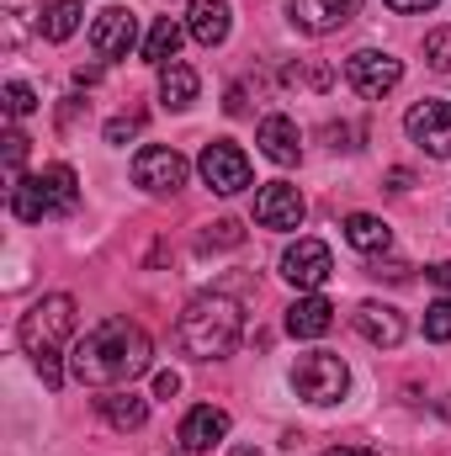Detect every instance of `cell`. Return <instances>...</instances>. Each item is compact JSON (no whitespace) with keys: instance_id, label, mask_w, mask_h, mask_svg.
Instances as JSON below:
<instances>
[{"instance_id":"1","label":"cell","mask_w":451,"mask_h":456,"mask_svg":"<svg viewBox=\"0 0 451 456\" xmlns=\"http://www.w3.org/2000/svg\"><path fill=\"white\" fill-rule=\"evenodd\" d=\"M154 361V345L144 335V324L133 319H102L91 335H80L70 350V377L86 387H127L133 377H144Z\"/></svg>"},{"instance_id":"2","label":"cell","mask_w":451,"mask_h":456,"mask_svg":"<svg viewBox=\"0 0 451 456\" xmlns=\"http://www.w3.org/2000/svg\"><path fill=\"white\" fill-rule=\"evenodd\" d=\"M70 335H75V297H70V292H48V297H37V303L21 314V324H16V340H21L27 355H32V366H37V377H43L48 393L64 387L59 345L70 340Z\"/></svg>"},{"instance_id":"3","label":"cell","mask_w":451,"mask_h":456,"mask_svg":"<svg viewBox=\"0 0 451 456\" xmlns=\"http://www.w3.org/2000/svg\"><path fill=\"white\" fill-rule=\"evenodd\" d=\"M176 340H181V350L192 361H224L244 340V314L224 292H202V297L186 303V314L176 324Z\"/></svg>"},{"instance_id":"4","label":"cell","mask_w":451,"mask_h":456,"mask_svg":"<svg viewBox=\"0 0 451 456\" xmlns=\"http://www.w3.org/2000/svg\"><path fill=\"white\" fill-rule=\"evenodd\" d=\"M345 387H350L345 355H335V350H308V355H298V366H292V393H298L303 403L330 409V403L345 398Z\"/></svg>"},{"instance_id":"5","label":"cell","mask_w":451,"mask_h":456,"mask_svg":"<svg viewBox=\"0 0 451 456\" xmlns=\"http://www.w3.org/2000/svg\"><path fill=\"white\" fill-rule=\"evenodd\" d=\"M404 80V64L393 59V53H382V48H356L350 59H345V86L356 91V96H388L393 86Z\"/></svg>"},{"instance_id":"6","label":"cell","mask_w":451,"mask_h":456,"mask_svg":"<svg viewBox=\"0 0 451 456\" xmlns=\"http://www.w3.org/2000/svg\"><path fill=\"white\" fill-rule=\"evenodd\" d=\"M186 175H192V165L176 149H165V143H149V149L133 154V181L144 191H154V197H176L186 186Z\"/></svg>"},{"instance_id":"7","label":"cell","mask_w":451,"mask_h":456,"mask_svg":"<svg viewBox=\"0 0 451 456\" xmlns=\"http://www.w3.org/2000/svg\"><path fill=\"white\" fill-rule=\"evenodd\" d=\"M197 170H202V181H208L218 197H234V191H244V186H250V159H244V149H239V143H228V138L202 143Z\"/></svg>"},{"instance_id":"8","label":"cell","mask_w":451,"mask_h":456,"mask_svg":"<svg viewBox=\"0 0 451 456\" xmlns=\"http://www.w3.org/2000/svg\"><path fill=\"white\" fill-rule=\"evenodd\" d=\"M282 276H287L298 292H319V287L335 276V255H330V244H324V239H298V244H287V255H282Z\"/></svg>"},{"instance_id":"9","label":"cell","mask_w":451,"mask_h":456,"mask_svg":"<svg viewBox=\"0 0 451 456\" xmlns=\"http://www.w3.org/2000/svg\"><path fill=\"white\" fill-rule=\"evenodd\" d=\"M404 133L430 154V159H451V102H414L404 112Z\"/></svg>"},{"instance_id":"10","label":"cell","mask_w":451,"mask_h":456,"mask_svg":"<svg viewBox=\"0 0 451 456\" xmlns=\"http://www.w3.org/2000/svg\"><path fill=\"white\" fill-rule=\"evenodd\" d=\"M224 436H228V409H218V403H197V409H186V419H181V430H176L181 452H192V456L224 446Z\"/></svg>"},{"instance_id":"11","label":"cell","mask_w":451,"mask_h":456,"mask_svg":"<svg viewBox=\"0 0 451 456\" xmlns=\"http://www.w3.org/2000/svg\"><path fill=\"white\" fill-rule=\"evenodd\" d=\"M133 43H138V21H133V11H102L96 21H91V53L96 59H127L133 53Z\"/></svg>"},{"instance_id":"12","label":"cell","mask_w":451,"mask_h":456,"mask_svg":"<svg viewBox=\"0 0 451 456\" xmlns=\"http://www.w3.org/2000/svg\"><path fill=\"white\" fill-rule=\"evenodd\" d=\"M361 11V0H287V16H292V27H303V32H314V37H324V32H340L350 16Z\"/></svg>"},{"instance_id":"13","label":"cell","mask_w":451,"mask_h":456,"mask_svg":"<svg viewBox=\"0 0 451 456\" xmlns=\"http://www.w3.org/2000/svg\"><path fill=\"white\" fill-rule=\"evenodd\" d=\"M303 191L298 186H287V181H271V186H260V197H255V224L260 228H298L303 224Z\"/></svg>"},{"instance_id":"14","label":"cell","mask_w":451,"mask_h":456,"mask_svg":"<svg viewBox=\"0 0 451 456\" xmlns=\"http://www.w3.org/2000/svg\"><path fill=\"white\" fill-rule=\"evenodd\" d=\"M255 143H260V154H266L271 165H298V159H303V133H298L292 117H282V112H271L260 122Z\"/></svg>"},{"instance_id":"15","label":"cell","mask_w":451,"mask_h":456,"mask_svg":"<svg viewBox=\"0 0 451 456\" xmlns=\"http://www.w3.org/2000/svg\"><path fill=\"white\" fill-rule=\"evenodd\" d=\"M356 335L372 340V345H382V350H393V345H404L409 324H404V314L388 308V303H361V308H356Z\"/></svg>"},{"instance_id":"16","label":"cell","mask_w":451,"mask_h":456,"mask_svg":"<svg viewBox=\"0 0 451 456\" xmlns=\"http://www.w3.org/2000/svg\"><path fill=\"white\" fill-rule=\"evenodd\" d=\"M330 324H335V308H330V297H319V292H303V297L287 308V335H292V340H319V335H330Z\"/></svg>"},{"instance_id":"17","label":"cell","mask_w":451,"mask_h":456,"mask_svg":"<svg viewBox=\"0 0 451 456\" xmlns=\"http://www.w3.org/2000/svg\"><path fill=\"white\" fill-rule=\"evenodd\" d=\"M228 27H234V5H228V0H192L186 32H192L202 48H218V43L228 37Z\"/></svg>"},{"instance_id":"18","label":"cell","mask_w":451,"mask_h":456,"mask_svg":"<svg viewBox=\"0 0 451 456\" xmlns=\"http://www.w3.org/2000/svg\"><path fill=\"white\" fill-rule=\"evenodd\" d=\"M340 228H345V244L361 249V255H388V244H393V228L382 218H372V213H350Z\"/></svg>"},{"instance_id":"19","label":"cell","mask_w":451,"mask_h":456,"mask_svg":"<svg viewBox=\"0 0 451 456\" xmlns=\"http://www.w3.org/2000/svg\"><path fill=\"white\" fill-rule=\"evenodd\" d=\"M197 91H202V80H197L192 64H165V69H160V102H165L170 112H186V107L197 102Z\"/></svg>"},{"instance_id":"20","label":"cell","mask_w":451,"mask_h":456,"mask_svg":"<svg viewBox=\"0 0 451 456\" xmlns=\"http://www.w3.org/2000/svg\"><path fill=\"white\" fill-rule=\"evenodd\" d=\"M37 181H43V197H48V213H53V218H64V213L80 208V181H75L70 165H48Z\"/></svg>"},{"instance_id":"21","label":"cell","mask_w":451,"mask_h":456,"mask_svg":"<svg viewBox=\"0 0 451 456\" xmlns=\"http://www.w3.org/2000/svg\"><path fill=\"white\" fill-rule=\"evenodd\" d=\"M102 414H107L112 430H144V419H149V398H138L133 387H112V393L102 398Z\"/></svg>"},{"instance_id":"22","label":"cell","mask_w":451,"mask_h":456,"mask_svg":"<svg viewBox=\"0 0 451 456\" xmlns=\"http://www.w3.org/2000/svg\"><path fill=\"white\" fill-rule=\"evenodd\" d=\"M181 37H186V27H181L176 16H160V21L149 27V37H144V59H149L154 69L176 64V48H181Z\"/></svg>"},{"instance_id":"23","label":"cell","mask_w":451,"mask_h":456,"mask_svg":"<svg viewBox=\"0 0 451 456\" xmlns=\"http://www.w3.org/2000/svg\"><path fill=\"white\" fill-rule=\"evenodd\" d=\"M5 208H11V218H21V224H43V218H53V213H48V197H43V181H37V175H27V181H11V197H5Z\"/></svg>"},{"instance_id":"24","label":"cell","mask_w":451,"mask_h":456,"mask_svg":"<svg viewBox=\"0 0 451 456\" xmlns=\"http://www.w3.org/2000/svg\"><path fill=\"white\" fill-rule=\"evenodd\" d=\"M80 16H86V5H80V0H53V5L43 11L37 32H43L48 43H70V37L80 32Z\"/></svg>"},{"instance_id":"25","label":"cell","mask_w":451,"mask_h":456,"mask_svg":"<svg viewBox=\"0 0 451 456\" xmlns=\"http://www.w3.org/2000/svg\"><path fill=\"white\" fill-rule=\"evenodd\" d=\"M425 340H436V345L451 340V297H441V303L425 308Z\"/></svg>"},{"instance_id":"26","label":"cell","mask_w":451,"mask_h":456,"mask_svg":"<svg viewBox=\"0 0 451 456\" xmlns=\"http://www.w3.org/2000/svg\"><path fill=\"white\" fill-rule=\"evenodd\" d=\"M32 112H37L32 86H27V80H11V86H5V117L16 122V117H32Z\"/></svg>"},{"instance_id":"27","label":"cell","mask_w":451,"mask_h":456,"mask_svg":"<svg viewBox=\"0 0 451 456\" xmlns=\"http://www.w3.org/2000/svg\"><path fill=\"white\" fill-rule=\"evenodd\" d=\"M234 244H244V228L234 224V218L208 224V233H202V249H234Z\"/></svg>"},{"instance_id":"28","label":"cell","mask_w":451,"mask_h":456,"mask_svg":"<svg viewBox=\"0 0 451 456\" xmlns=\"http://www.w3.org/2000/svg\"><path fill=\"white\" fill-rule=\"evenodd\" d=\"M425 64L430 69H451V27H436L425 37Z\"/></svg>"},{"instance_id":"29","label":"cell","mask_w":451,"mask_h":456,"mask_svg":"<svg viewBox=\"0 0 451 456\" xmlns=\"http://www.w3.org/2000/svg\"><path fill=\"white\" fill-rule=\"evenodd\" d=\"M21 159H27V138L11 127L5 133V170H11V181H21Z\"/></svg>"},{"instance_id":"30","label":"cell","mask_w":451,"mask_h":456,"mask_svg":"<svg viewBox=\"0 0 451 456\" xmlns=\"http://www.w3.org/2000/svg\"><path fill=\"white\" fill-rule=\"evenodd\" d=\"M138 127H144V117H112L107 122V143H127V138H138Z\"/></svg>"},{"instance_id":"31","label":"cell","mask_w":451,"mask_h":456,"mask_svg":"<svg viewBox=\"0 0 451 456\" xmlns=\"http://www.w3.org/2000/svg\"><path fill=\"white\" fill-rule=\"evenodd\" d=\"M176 393H181V377L176 371H160L154 377V398H176Z\"/></svg>"},{"instance_id":"32","label":"cell","mask_w":451,"mask_h":456,"mask_svg":"<svg viewBox=\"0 0 451 456\" xmlns=\"http://www.w3.org/2000/svg\"><path fill=\"white\" fill-rule=\"evenodd\" d=\"M441 0H388V11H404V16H420V11H436Z\"/></svg>"},{"instance_id":"33","label":"cell","mask_w":451,"mask_h":456,"mask_svg":"<svg viewBox=\"0 0 451 456\" xmlns=\"http://www.w3.org/2000/svg\"><path fill=\"white\" fill-rule=\"evenodd\" d=\"M425 276H430V281H436V287H441V292L451 297V260H441V265H430Z\"/></svg>"},{"instance_id":"34","label":"cell","mask_w":451,"mask_h":456,"mask_svg":"<svg viewBox=\"0 0 451 456\" xmlns=\"http://www.w3.org/2000/svg\"><path fill=\"white\" fill-rule=\"evenodd\" d=\"M372 276H388V281H404V276H409V265H404V260H388V265H377Z\"/></svg>"},{"instance_id":"35","label":"cell","mask_w":451,"mask_h":456,"mask_svg":"<svg viewBox=\"0 0 451 456\" xmlns=\"http://www.w3.org/2000/svg\"><path fill=\"white\" fill-rule=\"evenodd\" d=\"M5 5H16V11H21V5H27V0H5ZM21 21H27V16H11V37H5V43H11V48H16V43H21Z\"/></svg>"},{"instance_id":"36","label":"cell","mask_w":451,"mask_h":456,"mask_svg":"<svg viewBox=\"0 0 451 456\" xmlns=\"http://www.w3.org/2000/svg\"><path fill=\"white\" fill-rule=\"evenodd\" d=\"M409 181H414L409 170H388V191H409Z\"/></svg>"},{"instance_id":"37","label":"cell","mask_w":451,"mask_h":456,"mask_svg":"<svg viewBox=\"0 0 451 456\" xmlns=\"http://www.w3.org/2000/svg\"><path fill=\"white\" fill-rule=\"evenodd\" d=\"M324 456H377L372 446H335V452H324Z\"/></svg>"},{"instance_id":"38","label":"cell","mask_w":451,"mask_h":456,"mask_svg":"<svg viewBox=\"0 0 451 456\" xmlns=\"http://www.w3.org/2000/svg\"><path fill=\"white\" fill-rule=\"evenodd\" d=\"M234 456H260V452H250V446H239V452H234Z\"/></svg>"}]
</instances>
